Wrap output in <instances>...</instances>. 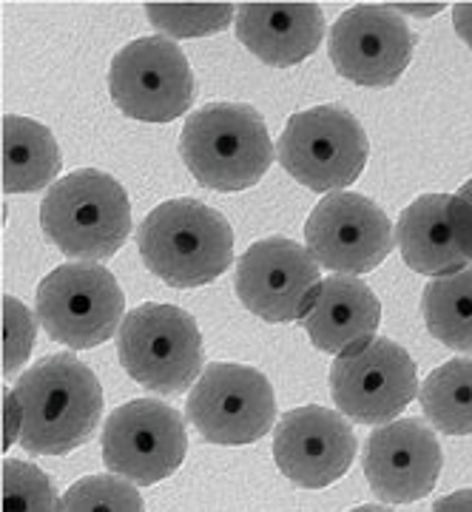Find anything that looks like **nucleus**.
<instances>
[{"label": "nucleus", "instance_id": "nucleus-1", "mask_svg": "<svg viewBox=\"0 0 472 512\" xmlns=\"http://www.w3.org/2000/svg\"><path fill=\"white\" fill-rule=\"evenodd\" d=\"M15 396L23 407L20 444L32 456H66L94 436L103 416V387L89 365L55 353L20 373Z\"/></svg>", "mask_w": 472, "mask_h": 512}, {"label": "nucleus", "instance_id": "nucleus-2", "mask_svg": "<svg viewBox=\"0 0 472 512\" xmlns=\"http://www.w3.org/2000/svg\"><path fill=\"white\" fill-rule=\"evenodd\" d=\"M146 268L171 288H202L234 262V231L217 208L197 200L157 205L137 228Z\"/></svg>", "mask_w": 472, "mask_h": 512}, {"label": "nucleus", "instance_id": "nucleus-3", "mask_svg": "<svg viewBox=\"0 0 472 512\" xmlns=\"http://www.w3.org/2000/svg\"><path fill=\"white\" fill-rule=\"evenodd\" d=\"M40 228L74 262H103L131 237L126 188L97 168L72 171L43 197Z\"/></svg>", "mask_w": 472, "mask_h": 512}, {"label": "nucleus", "instance_id": "nucleus-4", "mask_svg": "<svg viewBox=\"0 0 472 512\" xmlns=\"http://www.w3.org/2000/svg\"><path fill=\"white\" fill-rule=\"evenodd\" d=\"M180 154L194 180L211 191H245L273 163V146L262 114L245 103H211L182 126Z\"/></svg>", "mask_w": 472, "mask_h": 512}, {"label": "nucleus", "instance_id": "nucleus-5", "mask_svg": "<svg viewBox=\"0 0 472 512\" xmlns=\"http://www.w3.org/2000/svg\"><path fill=\"white\" fill-rule=\"evenodd\" d=\"M120 365L157 396L185 393L202 376V333L197 319L177 305L146 302L117 330Z\"/></svg>", "mask_w": 472, "mask_h": 512}, {"label": "nucleus", "instance_id": "nucleus-6", "mask_svg": "<svg viewBox=\"0 0 472 512\" xmlns=\"http://www.w3.org/2000/svg\"><path fill=\"white\" fill-rule=\"evenodd\" d=\"M35 308L49 339L69 350H89L120 330L126 296L109 268L97 262H69L37 285Z\"/></svg>", "mask_w": 472, "mask_h": 512}, {"label": "nucleus", "instance_id": "nucleus-7", "mask_svg": "<svg viewBox=\"0 0 472 512\" xmlns=\"http://www.w3.org/2000/svg\"><path fill=\"white\" fill-rule=\"evenodd\" d=\"M370 143L362 123L342 106H316L288 120L276 157L296 183L316 194L342 191L362 177Z\"/></svg>", "mask_w": 472, "mask_h": 512}, {"label": "nucleus", "instance_id": "nucleus-8", "mask_svg": "<svg viewBox=\"0 0 472 512\" xmlns=\"http://www.w3.org/2000/svg\"><path fill=\"white\" fill-rule=\"evenodd\" d=\"M109 92L117 109L140 123H171L191 109L197 83L188 57L168 37H140L111 60Z\"/></svg>", "mask_w": 472, "mask_h": 512}, {"label": "nucleus", "instance_id": "nucleus-9", "mask_svg": "<svg viewBox=\"0 0 472 512\" xmlns=\"http://www.w3.org/2000/svg\"><path fill=\"white\" fill-rule=\"evenodd\" d=\"M188 421L219 447H245L259 441L276 421V396L256 367L214 362L202 370L185 402Z\"/></svg>", "mask_w": 472, "mask_h": 512}, {"label": "nucleus", "instance_id": "nucleus-10", "mask_svg": "<svg viewBox=\"0 0 472 512\" xmlns=\"http://www.w3.org/2000/svg\"><path fill=\"white\" fill-rule=\"evenodd\" d=\"M234 285L239 302L259 319L305 322L322 288V268L293 239H259L239 256Z\"/></svg>", "mask_w": 472, "mask_h": 512}, {"label": "nucleus", "instance_id": "nucleus-11", "mask_svg": "<svg viewBox=\"0 0 472 512\" xmlns=\"http://www.w3.org/2000/svg\"><path fill=\"white\" fill-rule=\"evenodd\" d=\"M100 444L103 461L114 476L151 487L180 470L188 453V433L171 404L134 399L111 413Z\"/></svg>", "mask_w": 472, "mask_h": 512}, {"label": "nucleus", "instance_id": "nucleus-12", "mask_svg": "<svg viewBox=\"0 0 472 512\" xmlns=\"http://www.w3.org/2000/svg\"><path fill=\"white\" fill-rule=\"evenodd\" d=\"M310 256L319 268L342 276L376 271L396 248V234L382 208L362 194H327L305 222Z\"/></svg>", "mask_w": 472, "mask_h": 512}, {"label": "nucleus", "instance_id": "nucleus-13", "mask_svg": "<svg viewBox=\"0 0 472 512\" xmlns=\"http://www.w3.org/2000/svg\"><path fill=\"white\" fill-rule=\"evenodd\" d=\"M330 393L350 421L390 424L416 399L418 367L393 339H373L367 348L333 359Z\"/></svg>", "mask_w": 472, "mask_h": 512}, {"label": "nucleus", "instance_id": "nucleus-14", "mask_svg": "<svg viewBox=\"0 0 472 512\" xmlns=\"http://www.w3.org/2000/svg\"><path fill=\"white\" fill-rule=\"evenodd\" d=\"M330 60L333 69L356 86L382 89L393 86L407 72L416 35L396 6L362 3L347 9L330 29Z\"/></svg>", "mask_w": 472, "mask_h": 512}, {"label": "nucleus", "instance_id": "nucleus-15", "mask_svg": "<svg viewBox=\"0 0 472 512\" xmlns=\"http://www.w3.org/2000/svg\"><path fill=\"white\" fill-rule=\"evenodd\" d=\"M359 441L336 410L296 407L276 421L273 461L282 476L305 490H325L345 476L356 458Z\"/></svg>", "mask_w": 472, "mask_h": 512}, {"label": "nucleus", "instance_id": "nucleus-16", "mask_svg": "<svg viewBox=\"0 0 472 512\" xmlns=\"http://www.w3.org/2000/svg\"><path fill=\"white\" fill-rule=\"evenodd\" d=\"M441 444L427 421L382 424L364 444V476L384 504H413L436 487Z\"/></svg>", "mask_w": 472, "mask_h": 512}, {"label": "nucleus", "instance_id": "nucleus-17", "mask_svg": "<svg viewBox=\"0 0 472 512\" xmlns=\"http://www.w3.org/2000/svg\"><path fill=\"white\" fill-rule=\"evenodd\" d=\"M396 245L407 268L453 276L472 265V205L458 194H424L401 211Z\"/></svg>", "mask_w": 472, "mask_h": 512}, {"label": "nucleus", "instance_id": "nucleus-18", "mask_svg": "<svg viewBox=\"0 0 472 512\" xmlns=\"http://www.w3.org/2000/svg\"><path fill=\"white\" fill-rule=\"evenodd\" d=\"M236 37L268 66H296L319 49L325 12L316 3H242L236 9Z\"/></svg>", "mask_w": 472, "mask_h": 512}, {"label": "nucleus", "instance_id": "nucleus-19", "mask_svg": "<svg viewBox=\"0 0 472 512\" xmlns=\"http://www.w3.org/2000/svg\"><path fill=\"white\" fill-rule=\"evenodd\" d=\"M379 322V296L356 276L333 274L322 282L316 305L302 325L308 330L310 342L322 353L345 356L367 348L376 339Z\"/></svg>", "mask_w": 472, "mask_h": 512}, {"label": "nucleus", "instance_id": "nucleus-20", "mask_svg": "<svg viewBox=\"0 0 472 512\" xmlns=\"http://www.w3.org/2000/svg\"><path fill=\"white\" fill-rule=\"evenodd\" d=\"M60 148L55 134L37 120L3 117V191L32 194L55 183L60 174Z\"/></svg>", "mask_w": 472, "mask_h": 512}, {"label": "nucleus", "instance_id": "nucleus-21", "mask_svg": "<svg viewBox=\"0 0 472 512\" xmlns=\"http://www.w3.org/2000/svg\"><path fill=\"white\" fill-rule=\"evenodd\" d=\"M421 313L433 339L458 353H472V265L433 279L421 293Z\"/></svg>", "mask_w": 472, "mask_h": 512}, {"label": "nucleus", "instance_id": "nucleus-22", "mask_svg": "<svg viewBox=\"0 0 472 512\" xmlns=\"http://www.w3.org/2000/svg\"><path fill=\"white\" fill-rule=\"evenodd\" d=\"M424 416L447 436H472V356L436 367L418 393Z\"/></svg>", "mask_w": 472, "mask_h": 512}, {"label": "nucleus", "instance_id": "nucleus-23", "mask_svg": "<svg viewBox=\"0 0 472 512\" xmlns=\"http://www.w3.org/2000/svg\"><path fill=\"white\" fill-rule=\"evenodd\" d=\"M148 20L171 37H208L228 29L234 18L231 3H148Z\"/></svg>", "mask_w": 472, "mask_h": 512}, {"label": "nucleus", "instance_id": "nucleus-24", "mask_svg": "<svg viewBox=\"0 0 472 512\" xmlns=\"http://www.w3.org/2000/svg\"><path fill=\"white\" fill-rule=\"evenodd\" d=\"M3 512H63L52 478L29 461H3Z\"/></svg>", "mask_w": 472, "mask_h": 512}, {"label": "nucleus", "instance_id": "nucleus-25", "mask_svg": "<svg viewBox=\"0 0 472 512\" xmlns=\"http://www.w3.org/2000/svg\"><path fill=\"white\" fill-rule=\"evenodd\" d=\"M126 478L89 476L63 495V512H146L143 495Z\"/></svg>", "mask_w": 472, "mask_h": 512}, {"label": "nucleus", "instance_id": "nucleus-26", "mask_svg": "<svg viewBox=\"0 0 472 512\" xmlns=\"http://www.w3.org/2000/svg\"><path fill=\"white\" fill-rule=\"evenodd\" d=\"M37 322L32 311L15 299L3 296V376H15L29 362L35 348Z\"/></svg>", "mask_w": 472, "mask_h": 512}, {"label": "nucleus", "instance_id": "nucleus-27", "mask_svg": "<svg viewBox=\"0 0 472 512\" xmlns=\"http://www.w3.org/2000/svg\"><path fill=\"white\" fill-rule=\"evenodd\" d=\"M3 421H6L3 450H9L23 436V407H20L15 390H3Z\"/></svg>", "mask_w": 472, "mask_h": 512}, {"label": "nucleus", "instance_id": "nucleus-28", "mask_svg": "<svg viewBox=\"0 0 472 512\" xmlns=\"http://www.w3.org/2000/svg\"><path fill=\"white\" fill-rule=\"evenodd\" d=\"M433 512H472V490H458L438 498Z\"/></svg>", "mask_w": 472, "mask_h": 512}, {"label": "nucleus", "instance_id": "nucleus-29", "mask_svg": "<svg viewBox=\"0 0 472 512\" xmlns=\"http://www.w3.org/2000/svg\"><path fill=\"white\" fill-rule=\"evenodd\" d=\"M453 26L455 32H458V37L472 49V3H455Z\"/></svg>", "mask_w": 472, "mask_h": 512}, {"label": "nucleus", "instance_id": "nucleus-30", "mask_svg": "<svg viewBox=\"0 0 472 512\" xmlns=\"http://www.w3.org/2000/svg\"><path fill=\"white\" fill-rule=\"evenodd\" d=\"M401 9H410L413 15H421V18H427V15H436L441 6H438V3H433V6H401Z\"/></svg>", "mask_w": 472, "mask_h": 512}, {"label": "nucleus", "instance_id": "nucleus-31", "mask_svg": "<svg viewBox=\"0 0 472 512\" xmlns=\"http://www.w3.org/2000/svg\"><path fill=\"white\" fill-rule=\"evenodd\" d=\"M458 197H464V200L470 202L472 205V180H467V183L461 185V191H458Z\"/></svg>", "mask_w": 472, "mask_h": 512}, {"label": "nucleus", "instance_id": "nucleus-32", "mask_svg": "<svg viewBox=\"0 0 472 512\" xmlns=\"http://www.w3.org/2000/svg\"><path fill=\"white\" fill-rule=\"evenodd\" d=\"M350 512H390V510H384V507H379V504H362V507H356V510H350Z\"/></svg>", "mask_w": 472, "mask_h": 512}]
</instances>
